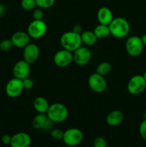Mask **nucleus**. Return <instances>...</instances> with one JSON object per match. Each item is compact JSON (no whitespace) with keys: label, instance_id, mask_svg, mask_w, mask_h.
<instances>
[{"label":"nucleus","instance_id":"nucleus-1","mask_svg":"<svg viewBox=\"0 0 146 147\" xmlns=\"http://www.w3.org/2000/svg\"><path fill=\"white\" fill-rule=\"evenodd\" d=\"M108 26L110 34L118 39L126 37L130 31V23L123 17L114 18Z\"/></svg>","mask_w":146,"mask_h":147},{"label":"nucleus","instance_id":"nucleus-2","mask_svg":"<svg viewBox=\"0 0 146 147\" xmlns=\"http://www.w3.org/2000/svg\"><path fill=\"white\" fill-rule=\"evenodd\" d=\"M60 45L63 49L73 53L82 45L81 35L73 31L66 32L60 37Z\"/></svg>","mask_w":146,"mask_h":147},{"label":"nucleus","instance_id":"nucleus-3","mask_svg":"<svg viewBox=\"0 0 146 147\" xmlns=\"http://www.w3.org/2000/svg\"><path fill=\"white\" fill-rule=\"evenodd\" d=\"M48 119L54 123H61L64 121L68 117V109L64 104L55 103L50 105L47 112Z\"/></svg>","mask_w":146,"mask_h":147},{"label":"nucleus","instance_id":"nucleus-4","mask_svg":"<svg viewBox=\"0 0 146 147\" xmlns=\"http://www.w3.org/2000/svg\"><path fill=\"white\" fill-rule=\"evenodd\" d=\"M83 139V133L77 128H70L64 131L62 141L67 146L73 147L80 144Z\"/></svg>","mask_w":146,"mask_h":147},{"label":"nucleus","instance_id":"nucleus-5","mask_svg":"<svg viewBox=\"0 0 146 147\" xmlns=\"http://www.w3.org/2000/svg\"><path fill=\"white\" fill-rule=\"evenodd\" d=\"M143 45L141 37L133 35L128 37L125 42V49L128 55L132 57H137L143 53Z\"/></svg>","mask_w":146,"mask_h":147},{"label":"nucleus","instance_id":"nucleus-6","mask_svg":"<svg viewBox=\"0 0 146 147\" xmlns=\"http://www.w3.org/2000/svg\"><path fill=\"white\" fill-rule=\"evenodd\" d=\"M145 88L146 81L141 75H135L133 76L128 81L127 86V91L133 96L140 94Z\"/></svg>","mask_w":146,"mask_h":147},{"label":"nucleus","instance_id":"nucleus-7","mask_svg":"<svg viewBox=\"0 0 146 147\" xmlns=\"http://www.w3.org/2000/svg\"><path fill=\"white\" fill-rule=\"evenodd\" d=\"M47 24L44 20H33L27 27V33L31 38L40 39L46 34Z\"/></svg>","mask_w":146,"mask_h":147},{"label":"nucleus","instance_id":"nucleus-8","mask_svg":"<svg viewBox=\"0 0 146 147\" xmlns=\"http://www.w3.org/2000/svg\"><path fill=\"white\" fill-rule=\"evenodd\" d=\"M89 87L92 91L97 93H102L107 89V83L104 76L97 73L90 75L88 78Z\"/></svg>","mask_w":146,"mask_h":147},{"label":"nucleus","instance_id":"nucleus-9","mask_svg":"<svg viewBox=\"0 0 146 147\" xmlns=\"http://www.w3.org/2000/svg\"><path fill=\"white\" fill-rule=\"evenodd\" d=\"M24 90L22 80L16 78H11L7 82L5 87V91L7 96L12 98H15L19 96Z\"/></svg>","mask_w":146,"mask_h":147},{"label":"nucleus","instance_id":"nucleus-10","mask_svg":"<svg viewBox=\"0 0 146 147\" xmlns=\"http://www.w3.org/2000/svg\"><path fill=\"white\" fill-rule=\"evenodd\" d=\"M53 61L58 67H67L73 62V53L64 49L58 50L54 55Z\"/></svg>","mask_w":146,"mask_h":147},{"label":"nucleus","instance_id":"nucleus-11","mask_svg":"<svg viewBox=\"0 0 146 147\" xmlns=\"http://www.w3.org/2000/svg\"><path fill=\"white\" fill-rule=\"evenodd\" d=\"M92 58V53L87 47L81 46L73 52V62L80 66L88 64Z\"/></svg>","mask_w":146,"mask_h":147},{"label":"nucleus","instance_id":"nucleus-12","mask_svg":"<svg viewBox=\"0 0 146 147\" xmlns=\"http://www.w3.org/2000/svg\"><path fill=\"white\" fill-rule=\"evenodd\" d=\"M40 50L38 45L34 43H29L23 50V57L24 60L29 64H33L38 60L40 57Z\"/></svg>","mask_w":146,"mask_h":147},{"label":"nucleus","instance_id":"nucleus-13","mask_svg":"<svg viewBox=\"0 0 146 147\" xmlns=\"http://www.w3.org/2000/svg\"><path fill=\"white\" fill-rule=\"evenodd\" d=\"M13 75L16 78L24 80L28 78L30 73V64L24 60L17 61L13 67Z\"/></svg>","mask_w":146,"mask_h":147},{"label":"nucleus","instance_id":"nucleus-14","mask_svg":"<svg viewBox=\"0 0 146 147\" xmlns=\"http://www.w3.org/2000/svg\"><path fill=\"white\" fill-rule=\"evenodd\" d=\"M31 136L25 132H19L11 136V147H29L31 144Z\"/></svg>","mask_w":146,"mask_h":147},{"label":"nucleus","instance_id":"nucleus-15","mask_svg":"<svg viewBox=\"0 0 146 147\" xmlns=\"http://www.w3.org/2000/svg\"><path fill=\"white\" fill-rule=\"evenodd\" d=\"M30 36L26 32H15L11 37V41L13 46L18 48H24L30 43Z\"/></svg>","mask_w":146,"mask_h":147},{"label":"nucleus","instance_id":"nucleus-16","mask_svg":"<svg viewBox=\"0 0 146 147\" xmlns=\"http://www.w3.org/2000/svg\"><path fill=\"white\" fill-rule=\"evenodd\" d=\"M97 18L99 22V24L109 25L114 19L113 13L110 9L108 7H102L100 8L97 13Z\"/></svg>","mask_w":146,"mask_h":147},{"label":"nucleus","instance_id":"nucleus-17","mask_svg":"<svg viewBox=\"0 0 146 147\" xmlns=\"http://www.w3.org/2000/svg\"><path fill=\"white\" fill-rule=\"evenodd\" d=\"M124 120V114L121 111L114 110L106 116V123L110 126H119Z\"/></svg>","mask_w":146,"mask_h":147},{"label":"nucleus","instance_id":"nucleus-18","mask_svg":"<svg viewBox=\"0 0 146 147\" xmlns=\"http://www.w3.org/2000/svg\"><path fill=\"white\" fill-rule=\"evenodd\" d=\"M33 107L38 113H47L50 104L46 98L42 96H38L33 102Z\"/></svg>","mask_w":146,"mask_h":147},{"label":"nucleus","instance_id":"nucleus-19","mask_svg":"<svg viewBox=\"0 0 146 147\" xmlns=\"http://www.w3.org/2000/svg\"><path fill=\"white\" fill-rule=\"evenodd\" d=\"M80 35H81L82 44H84L87 47L94 45L97 43V40H98L94 32L90 31V30L82 32Z\"/></svg>","mask_w":146,"mask_h":147},{"label":"nucleus","instance_id":"nucleus-20","mask_svg":"<svg viewBox=\"0 0 146 147\" xmlns=\"http://www.w3.org/2000/svg\"><path fill=\"white\" fill-rule=\"evenodd\" d=\"M47 120H48V117L46 113H38L34 117L31 124H32L33 128L37 130L44 129Z\"/></svg>","mask_w":146,"mask_h":147},{"label":"nucleus","instance_id":"nucleus-21","mask_svg":"<svg viewBox=\"0 0 146 147\" xmlns=\"http://www.w3.org/2000/svg\"><path fill=\"white\" fill-rule=\"evenodd\" d=\"M97 39H105L110 35V28L108 25L99 24L93 30Z\"/></svg>","mask_w":146,"mask_h":147},{"label":"nucleus","instance_id":"nucleus-22","mask_svg":"<svg viewBox=\"0 0 146 147\" xmlns=\"http://www.w3.org/2000/svg\"><path fill=\"white\" fill-rule=\"evenodd\" d=\"M111 70L112 65L108 62H102L96 67V73L104 77L108 75L111 72Z\"/></svg>","mask_w":146,"mask_h":147},{"label":"nucleus","instance_id":"nucleus-23","mask_svg":"<svg viewBox=\"0 0 146 147\" xmlns=\"http://www.w3.org/2000/svg\"><path fill=\"white\" fill-rule=\"evenodd\" d=\"M21 7L25 11H32L37 7L35 0H21Z\"/></svg>","mask_w":146,"mask_h":147},{"label":"nucleus","instance_id":"nucleus-24","mask_svg":"<svg viewBox=\"0 0 146 147\" xmlns=\"http://www.w3.org/2000/svg\"><path fill=\"white\" fill-rule=\"evenodd\" d=\"M37 7L41 9H49L55 3V0H35Z\"/></svg>","mask_w":146,"mask_h":147},{"label":"nucleus","instance_id":"nucleus-25","mask_svg":"<svg viewBox=\"0 0 146 147\" xmlns=\"http://www.w3.org/2000/svg\"><path fill=\"white\" fill-rule=\"evenodd\" d=\"M13 44L11 40H3L0 42V50L2 52H8L12 48Z\"/></svg>","mask_w":146,"mask_h":147},{"label":"nucleus","instance_id":"nucleus-26","mask_svg":"<svg viewBox=\"0 0 146 147\" xmlns=\"http://www.w3.org/2000/svg\"><path fill=\"white\" fill-rule=\"evenodd\" d=\"M63 134H64V131L60 129H53L51 130L50 132V135H51L52 138L54 139V140H62Z\"/></svg>","mask_w":146,"mask_h":147},{"label":"nucleus","instance_id":"nucleus-27","mask_svg":"<svg viewBox=\"0 0 146 147\" xmlns=\"http://www.w3.org/2000/svg\"><path fill=\"white\" fill-rule=\"evenodd\" d=\"M44 15V11L41 8L34 9L32 11L33 20H43Z\"/></svg>","mask_w":146,"mask_h":147},{"label":"nucleus","instance_id":"nucleus-28","mask_svg":"<svg viewBox=\"0 0 146 147\" xmlns=\"http://www.w3.org/2000/svg\"><path fill=\"white\" fill-rule=\"evenodd\" d=\"M107 141L102 136H98V137L95 138L93 142V146L94 147H107Z\"/></svg>","mask_w":146,"mask_h":147},{"label":"nucleus","instance_id":"nucleus-29","mask_svg":"<svg viewBox=\"0 0 146 147\" xmlns=\"http://www.w3.org/2000/svg\"><path fill=\"white\" fill-rule=\"evenodd\" d=\"M139 133L143 139L146 140V120H143L139 126Z\"/></svg>","mask_w":146,"mask_h":147},{"label":"nucleus","instance_id":"nucleus-30","mask_svg":"<svg viewBox=\"0 0 146 147\" xmlns=\"http://www.w3.org/2000/svg\"><path fill=\"white\" fill-rule=\"evenodd\" d=\"M22 82L24 89H26V90H30V89H31L34 87V81H33L31 78H27L22 80Z\"/></svg>","mask_w":146,"mask_h":147},{"label":"nucleus","instance_id":"nucleus-31","mask_svg":"<svg viewBox=\"0 0 146 147\" xmlns=\"http://www.w3.org/2000/svg\"><path fill=\"white\" fill-rule=\"evenodd\" d=\"M1 142L4 145H10L11 141V136L8 134H4L1 136Z\"/></svg>","mask_w":146,"mask_h":147},{"label":"nucleus","instance_id":"nucleus-32","mask_svg":"<svg viewBox=\"0 0 146 147\" xmlns=\"http://www.w3.org/2000/svg\"><path fill=\"white\" fill-rule=\"evenodd\" d=\"M72 31H73L74 32H75V33H77V34H81V33L83 32L82 27L80 25H79V24H76V25H74V27H73Z\"/></svg>","mask_w":146,"mask_h":147},{"label":"nucleus","instance_id":"nucleus-33","mask_svg":"<svg viewBox=\"0 0 146 147\" xmlns=\"http://www.w3.org/2000/svg\"><path fill=\"white\" fill-rule=\"evenodd\" d=\"M6 7L3 4H0V16L3 15L5 13Z\"/></svg>","mask_w":146,"mask_h":147},{"label":"nucleus","instance_id":"nucleus-34","mask_svg":"<svg viewBox=\"0 0 146 147\" xmlns=\"http://www.w3.org/2000/svg\"><path fill=\"white\" fill-rule=\"evenodd\" d=\"M141 40L142 41H143V45H144V46H146V34H143V35L142 36Z\"/></svg>","mask_w":146,"mask_h":147},{"label":"nucleus","instance_id":"nucleus-35","mask_svg":"<svg viewBox=\"0 0 146 147\" xmlns=\"http://www.w3.org/2000/svg\"><path fill=\"white\" fill-rule=\"evenodd\" d=\"M143 78H144V79H145V81H146V70H145V73H143Z\"/></svg>","mask_w":146,"mask_h":147},{"label":"nucleus","instance_id":"nucleus-36","mask_svg":"<svg viewBox=\"0 0 146 147\" xmlns=\"http://www.w3.org/2000/svg\"><path fill=\"white\" fill-rule=\"evenodd\" d=\"M143 116H144V119H145V120H146V111H145Z\"/></svg>","mask_w":146,"mask_h":147}]
</instances>
